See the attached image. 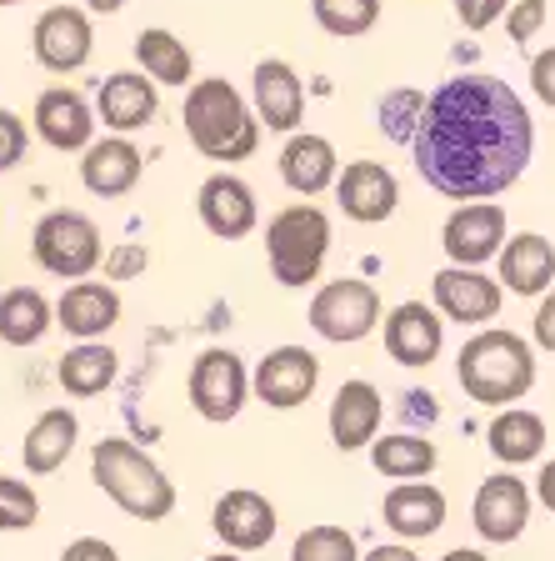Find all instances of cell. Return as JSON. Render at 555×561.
Here are the masks:
<instances>
[{
	"label": "cell",
	"instance_id": "cell-9",
	"mask_svg": "<svg viewBox=\"0 0 555 561\" xmlns=\"http://www.w3.org/2000/svg\"><path fill=\"white\" fill-rule=\"evenodd\" d=\"M440 245L451 266H486L490 256L500 261L506 251V210L496 201H465L461 210H451V221L440 231Z\"/></svg>",
	"mask_w": 555,
	"mask_h": 561
},
{
	"label": "cell",
	"instance_id": "cell-30",
	"mask_svg": "<svg viewBox=\"0 0 555 561\" xmlns=\"http://www.w3.org/2000/svg\"><path fill=\"white\" fill-rule=\"evenodd\" d=\"M56 381L66 386L70 397H101L105 386L116 381V351L95 346V341H81L76 351H66V356H60Z\"/></svg>",
	"mask_w": 555,
	"mask_h": 561
},
{
	"label": "cell",
	"instance_id": "cell-14",
	"mask_svg": "<svg viewBox=\"0 0 555 561\" xmlns=\"http://www.w3.org/2000/svg\"><path fill=\"white\" fill-rule=\"evenodd\" d=\"M196 210H200V221H206V231L220 236V241H241V236L255 231V191L231 171H216L200 186Z\"/></svg>",
	"mask_w": 555,
	"mask_h": 561
},
{
	"label": "cell",
	"instance_id": "cell-28",
	"mask_svg": "<svg viewBox=\"0 0 555 561\" xmlns=\"http://www.w3.org/2000/svg\"><path fill=\"white\" fill-rule=\"evenodd\" d=\"M486 442H490V451H496V461L525 467V461H535V456L545 451V421L525 407H506L496 421H490Z\"/></svg>",
	"mask_w": 555,
	"mask_h": 561
},
{
	"label": "cell",
	"instance_id": "cell-47",
	"mask_svg": "<svg viewBox=\"0 0 555 561\" xmlns=\"http://www.w3.org/2000/svg\"><path fill=\"white\" fill-rule=\"evenodd\" d=\"M85 5H91V11H101V15H111V11H120L126 0H85Z\"/></svg>",
	"mask_w": 555,
	"mask_h": 561
},
{
	"label": "cell",
	"instance_id": "cell-23",
	"mask_svg": "<svg viewBox=\"0 0 555 561\" xmlns=\"http://www.w3.org/2000/svg\"><path fill=\"white\" fill-rule=\"evenodd\" d=\"M120 321V296L105 280H76L66 296L56 301V327H66L70 336L95 341Z\"/></svg>",
	"mask_w": 555,
	"mask_h": 561
},
{
	"label": "cell",
	"instance_id": "cell-4",
	"mask_svg": "<svg viewBox=\"0 0 555 561\" xmlns=\"http://www.w3.org/2000/svg\"><path fill=\"white\" fill-rule=\"evenodd\" d=\"M91 477H95V486L126 516H136V522H165V516L175 512V486L165 481V471L155 467L140 446L120 442V436L95 442Z\"/></svg>",
	"mask_w": 555,
	"mask_h": 561
},
{
	"label": "cell",
	"instance_id": "cell-20",
	"mask_svg": "<svg viewBox=\"0 0 555 561\" xmlns=\"http://www.w3.org/2000/svg\"><path fill=\"white\" fill-rule=\"evenodd\" d=\"M385 401L370 381H346L331 401V436H336L340 451H360V446H375V432H381Z\"/></svg>",
	"mask_w": 555,
	"mask_h": 561
},
{
	"label": "cell",
	"instance_id": "cell-21",
	"mask_svg": "<svg viewBox=\"0 0 555 561\" xmlns=\"http://www.w3.org/2000/svg\"><path fill=\"white\" fill-rule=\"evenodd\" d=\"M280 181H286L296 196H321L325 186L340 181V161H336V146L325 136H290L286 151H280Z\"/></svg>",
	"mask_w": 555,
	"mask_h": 561
},
{
	"label": "cell",
	"instance_id": "cell-42",
	"mask_svg": "<svg viewBox=\"0 0 555 561\" xmlns=\"http://www.w3.org/2000/svg\"><path fill=\"white\" fill-rule=\"evenodd\" d=\"M60 561H120L116 547L101 537H81V541H70L66 551H60Z\"/></svg>",
	"mask_w": 555,
	"mask_h": 561
},
{
	"label": "cell",
	"instance_id": "cell-11",
	"mask_svg": "<svg viewBox=\"0 0 555 561\" xmlns=\"http://www.w3.org/2000/svg\"><path fill=\"white\" fill-rule=\"evenodd\" d=\"M430 296H436V311L446 321H461V327H481V321H496L500 316V280L481 276V266L436 271Z\"/></svg>",
	"mask_w": 555,
	"mask_h": 561
},
{
	"label": "cell",
	"instance_id": "cell-2",
	"mask_svg": "<svg viewBox=\"0 0 555 561\" xmlns=\"http://www.w3.org/2000/svg\"><path fill=\"white\" fill-rule=\"evenodd\" d=\"M465 397L481 407H510L535 386V351L516 331H475L455 356Z\"/></svg>",
	"mask_w": 555,
	"mask_h": 561
},
{
	"label": "cell",
	"instance_id": "cell-39",
	"mask_svg": "<svg viewBox=\"0 0 555 561\" xmlns=\"http://www.w3.org/2000/svg\"><path fill=\"white\" fill-rule=\"evenodd\" d=\"M455 15L465 31H486L500 15H510V0H455Z\"/></svg>",
	"mask_w": 555,
	"mask_h": 561
},
{
	"label": "cell",
	"instance_id": "cell-3",
	"mask_svg": "<svg viewBox=\"0 0 555 561\" xmlns=\"http://www.w3.org/2000/svg\"><path fill=\"white\" fill-rule=\"evenodd\" d=\"M185 136L206 161H245L261 146V121L231 81H190L185 91Z\"/></svg>",
	"mask_w": 555,
	"mask_h": 561
},
{
	"label": "cell",
	"instance_id": "cell-13",
	"mask_svg": "<svg viewBox=\"0 0 555 561\" xmlns=\"http://www.w3.org/2000/svg\"><path fill=\"white\" fill-rule=\"evenodd\" d=\"M315 381H321V362L305 346H276V351H266V362L255 366V397L276 411L311 401Z\"/></svg>",
	"mask_w": 555,
	"mask_h": 561
},
{
	"label": "cell",
	"instance_id": "cell-29",
	"mask_svg": "<svg viewBox=\"0 0 555 561\" xmlns=\"http://www.w3.org/2000/svg\"><path fill=\"white\" fill-rule=\"evenodd\" d=\"M50 327H56V311L35 286H15L0 296V341L5 346H35V341H46Z\"/></svg>",
	"mask_w": 555,
	"mask_h": 561
},
{
	"label": "cell",
	"instance_id": "cell-8",
	"mask_svg": "<svg viewBox=\"0 0 555 561\" xmlns=\"http://www.w3.org/2000/svg\"><path fill=\"white\" fill-rule=\"evenodd\" d=\"M245 391H251V381H245V366L235 351H226V346L200 351L196 366H190V407H196L200 416L235 421L245 407Z\"/></svg>",
	"mask_w": 555,
	"mask_h": 561
},
{
	"label": "cell",
	"instance_id": "cell-16",
	"mask_svg": "<svg viewBox=\"0 0 555 561\" xmlns=\"http://www.w3.org/2000/svg\"><path fill=\"white\" fill-rule=\"evenodd\" d=\"M35 130H41V140L56 146V151H91L95 146L91 105H85L81 91H70V85L41 91V101H35Z\"/></svg>",
	"mask_w": 555,
	"mask_h": 561
},
{
	"label": "cell",
	"instance_id": "cell-15",
	"mask_svg": "<svg viewBox=\"0 0 555 561\" xmlns=\"http://www.w3.org/2000/svg\"><path fill=\"white\" fill-rule=\"evenodd\" d=\"M336 201L350 221L375 226V221H385V216H395L401 186H395V175L385 171L381 161H350L336 181Z\"/></svg>",
	"mask_w": 555,
	"mask_h": 561
},
{
	"label": "cell",
	"instance_id": "cell-46",
	"mask_svg": "<svg viewBox=\"0 0 555 561\" xmlns=\"http://www.w3.org/2000/svg\"><path fill=\"white\" fill-rule=\"evenodd\" d=\"M440 561H490L486 551H471V547H455V551H446Z\"/></svg>",
	"mask_w": 555,
	"mask_h": 561
},
{
	"label": "cell",
	"instance_id": "cell-45",
	"mask_svg": "<svg viewBox=\"0 0 555 561\" xmlns=\"http://www.w3.org/2000/svg\"><path fill=\"white\" fill-rule=\"evenodd\" d=\"M366 561H420V557L411 547H375Z\"/></svg>",
	"mask_w": 555,
	"mask_h": 561
},
{
	"label": "cell",
	"instance_id": "cell-19",
	"mask_svg": "<svg viewBox=\"0 0 555 561\" xmlns=\"http://www.w3.org/2000/svg\"><path fill=\"white\" fill-rule=\"evenodd\" d=\"M251 95H255V116L266 121L270 130L296 136V126L305 116V85L286 60H261L251 76Z\"/></svg>",
	"mask_w": 555,
	"mask_h": 561
},
{
	"label": "cell",
	"instance_id": "cell-49",
	"mask_svg": "<svg viewBox=\"0 0 555 561\" xmlns=\"http://www.w3.org/2000/svg\"><path fill=\"white\" fill-rule=\"evenodd\" d=\"M0 5H15V0H0Z\"/></svg>",
	"mask_w": 555,
	"mask_h": 561
},
{
	"label": "cell",
	"instance_id": "cell-35",
	"mask_svg": "<svg viewBox=\"0 0 555 561\" xmlns=\"http://www.w3.org/2000/svg\"><path fill=\"white\" fill-rule=\"evenodd\" d=\"M420 116H426V95L420 91H391L381 105V130L391 140H416Z\"/></svg>",
	"mask_w": 555,
	"mask_h": 561
},
{
	"label": "cell",
	"instance_id": "cell-12",
	"mask_svg": "<svg viewBox=\"0 0 555 561\" xmlns=\"http://www.w3.org/2000/svg\"><path fill=\"white\" fill-rule=\"evenodd\" d=\"M471 522H475V531H481L486 541H496V547L516 541L525 531V522H531V491H525V481L510 477V471L486 477L481 491H475Z\"/></svg>",
	"mask_w": 555,
	"mask_h": 561
},
{
	"label": "cell",
	"instance_id": "cell-5",
	"mask_svg": "<svg viewBox=\"0 0 555 561\" xmlns=\"http://www.w3.org/2000/svg\"><path fill=\"white\" fill-rule=\"evenodd\" d=\"M331 251V221L321 206H286L266 226V256L280 286H305L321 276Z\"/></svg>",
	"mask_w": 555,
	"mask_h": 561
},
{
	"label": "cell",
	"instance_id": "cell-7",
	"mask_svg": "<svg viewBox=\"0 0 555 561\" xmlns=\"http://www.w3.org/2000/svg\"><path fill=\"white\" fill-rule=\"evenodd\" d=\"M311 327H315V336L336 341V346L366 341L370 331L381 327V296H375L370 280H356V276L331 280L311 301Z\"/></svg>",
	"mask_w": 555,
	"mask_h": 561
},
{
	"label": "cell",
	"instance_id": "cell-17",
	"mask_svg": "<svg viewBox=\"0 0 555 561\" xmlns=\"http://www.w3.org/2000/svg\"><path fill=\"white\" fill-rule=\"evenodd\" d=\"M446 341V321L426 301H401L385 316V351L401 366H430Z\"/></svg>",
	"mask_w": 555,
	"mask_h": 561
},
{
	"label": "cell",
	"instance_id": "cell-34",
	"mask_svg": "<svg viewBox=\"0 0 555 561\" xmlns=\"http://www.w3.org/2000/svg\"><path fill=\"white\" fill-rule=\"evenodd\" d=\"M290 561H360L356 557V537H350L346 526H305L301 537H296V551H290Z\"/></svg>",
	"mask_w": 555,
	"mask_h": 561
},
{
	"label": "cell",
	"instance_id": "cell-6",
	"mask_svg": "<svg viewBox=\"0 0 555 561\" xmlns=\"http://www.w3.org/2000/svg\"><path fill=\"white\" fill-rule=\"evenodd\" d=\"M31 251L41 261V271H50V276L85 280L101 266V226L91 216H81V210H50L35 226Z\"/></svg>",
	"mask_w": 555,
	"mask_h": 561
},
{
	"label": "cell",
	"instance_id": "cell-43",
	"mask_svg": "<svg viewBox=\"0 0 555 561\" xmlns=\"http://www.w3.org/2000/svg\"><path fill=\"white\" fill-rule=\"evenodd\" d=\"M531 336H535V346L541 351H555V291L541 301V311H535V321H531Z\"/></svg>",
	"mask_w": 555,
	"mask_h": 561
},
{
	"label": "cell",
	"instance_id": "cell-33",
	"mask_svg": "<svg viewBox=\"0 0 555 561\" xmlns=\"http://www.w3.org/2000/svg\"><path fill=\"white\" fill-rule=\"evenodd\" d=\"M315 21L325 35H340V41H356L370 25L381 21V0H311Z\"/></svg>",
	"mask_w": 555,
	"mask_h": 561
},
{
	"label": "cell",
	"instance_id": "cell-26",
	"mask_svg": "<svg viewBox=\"0 0 555 561\" xmlns=\"http://www.w3.org/2000/svg\"><path fill=\"white\" fill-rule=\"evenodd\" d=\"M140 151L130 146L126 136H111V140H95L91 151L81 161V181L91 196H126L130 186L140 181Z\"/></svg>",
	"mask_w": 555,
	"mask_h": 561
},
{
	"label": "cell",
	"instance_id": "cell-48",
	"mask_svg": "<svg viewBox=\"0 0 555 561\" xmlns=\"http://www.w3.org/2000/svg\"><path fill=\"white\" fill-rule=\"evenodd\" d=\"M200 561H241L235 551H220V557H200Z\"/></svg>",
	"mask_w": 555,
	"mask_h": 561
},
{
	"label": "cell",
	"instance_id": "cell-25",
	"mask_svg": "<svg viewBox=\"0 0 555 561\" xmlns=\"http://www.w3.org/2000/svg\"><path fill=\"white\" fill-rule=\"evenodd\" d=\"M385 526L405 541L436 537L440 526H446V496H440V486H430V481H401L385 496Z\"/></svg>",
	"mask_w": 555,
	"mask_h": 561
},
{
	"label": "cell",
	"instance_id": "cell-41",
	"mask_svg": "<svg viewBox=\"0 0 555 561\" xmlns=\"http://www.w3.org/2000/svg\"><path fill=\"white\" fill-rule=\"evenodd\" d=\"M531 85H535V95H541V101L555 111V46L545 50V56L531 60Z\"/></svg>",
	"mask_w": 555,
	"mask_h": 561
},
{
	"label": "cell",
	"instance_id": "cell-32",
	"mask_svg": "<svg viewBox=\"0 0 555 561\" xmlns=\"http://www.w3.org/2000/svg\"><path fill=\"white\" fill-rule=\"evenodd\" d=\"M136 60L146 66L155 85H185L190 81V50L181 35L171 31H140L136 35Z\"/></svg>",
	"mask_w": 555,
	"mask_h": 561
},
{
	"label": "cell",
	"instance_id": "cell-37",
	"mask_svg": "<svg viewBox=\"0 0 555 561\" xmlns=\"http://www.w3.org/2000/svg\"><path fill=\"white\" fill-rule=\"evenodd\" d=\"M25 146H31L25 121L15 111H0V171H11L15 161H25Z\"/></svg>",
	"mask_w": 555,
	"mask_h": 561
},
{
	"label": "cell",
	"instance_id": "cell-27",
	"mask_svg": "<svg viewBox=\"0 0 555 561\" xmlns=\"http://www.w3.org/2000/svg\"><path fill=\"white\" fill-rule=\"evenodd\" d=\"M76 436H81V421H76V411L66 407H50L35 416V426L25 432L21 442V456H25V471H35V477H50V471L66 467L70 446H76Z\"/></svg>",
	"mask_w": 555,
	"mask_h": 561
},
{
	"label": "cell",
	"instance_id": "cell-18",
	"mask_svg": "<svg viewBox=\"0 0 555 561\" xmlns=\"http://www.w3.org/2000/svg\"><path fill=\"white\" fill-rule=\"evenodd\" d=\"M210 526H216V537L231 551H261L276 537V506L261 491H226L216 502Z\"/></svg>",
	"mask_w": 555,
	"mask_h": 561
},
{
	"label": "cell",
	"instance_id": "cell-10",
	"mask_svg": "<svg viewBox=\"0 0 555 561\" xmlns=\"http://www.w3.org/2000/svg\"><path fill=\"white\" fill-rule=\"evenodd\" d=\"M31 46H35V60L56 76H70V70H81L95 50V31L85 21V11L76 5H50L31 31Z\"/></svg>",
	"mask_w": 555,
	"mask_h": 561
},
{
	"label": "cell",
	"instance_id": "cell-38",
	"mask_svg": "<svg viewBox=\"0 0 555 561\" xmlns=\"http://www.w3.org/2000/svg\"><path fill=\"white\" fill-rule=\"evenodd\" d=\"M146 266H151V251L136 245V241H126V245H116V251L105 256V280H130V276H140Z\"/></svg>",
	"mask_w": 555,
	"mask_h": 561
},
{
	"label": "cell",
	"instance_id": "cell-44",
	"mask_svg": "<svg viewBox=\"0 0 555 561\" xmlns=\"http://www.w3.org/2000/svg\"><path fill=\"white\" fill-rule=\"evenodd\" d=\"M535 496H541L545 512H555V461H545V471L535 477Z\"/></svg>",
	"mask_w": 555,
	"mask_h": 561
},
{
	"label": "cell",
	"instance_id": "cell-36",
	"mask_svg": "<svg viewBox=\"0 0 555 561\" xmlns=\"http://www.w3.org/2000/svg\"><path fill=\"white\" fill-rule=\"evenodd\" d=\"M35 516H41L35 491L15 477H0V531H25V526H35Z\"/></svg>",
	"mask_w": 555,
	"mask_h": 561
},
{
	"label": "cell",
	"instance_id": "cell-40",
	"mask_svg": "<svg viewBox=\"0 0 555 561\" xmlns=\"http://www.w3.org/2000/svg\"><path fill=\"white\" fill-rule=\"evenodd\" d=\"M541 25H545V0H516L510 5V15H506L510 41H531Z\"/></svg>",
	"mask_w": 555,
	"mask_h": 561
},
{
	"label": "cell",
	"instance_id": "cell-31",
	"mask_svg": "<svg viewBox=\"0 0 555 561\" xmlns=\"http://www.w3.org/2000/svg\"><path fill=\"white\" fill-rule=\"evenodd\" d=\"M370 461H375V471L391 481H416V477H430L436 471V442H426V436H375V446H370Z\"/></svg>",
	"mask_w": 555,
	"mask_h": 561
},
{
	"label": "cell",
	"instance_id": "cell-22",
	"mask_svg": "<svg viewBox=\"0 0 555 561\" xmlns=\"http://www.w3.org/2000/svg\"><path fill=\"white\" fill-rule=\"evenodd\" d=\"M155 81L136 76V70H116L111 81H101V95H95V116L105 121L111 130H140L155 121Z\"/></svg>",
	"mask_w": 555,
	"mask_h": 561
},
{
	"label": "cell",
	"instance_id": "cell-24",
	"mask_svg": "<svg viewBox=\"0 0 555 561\" xmlns=\"http://www.w3.org/2000/svg\"><path fill=\"white\" fill-rule=\"evenodd\" d=\"M500 280H506L516 296H551L555 286V245L535 231L510 236L506 251H500Z\"/></svg>",
	"mask_w": 555,
	"mask_h": 561
},
{
	"label": "cell",
	"instance_id": "cell-1",
	"mask_svg": "<svg viewBox=\"0 0 555 561\" xmlns=\"http://www.w3.org/2000/svg\"><path fill=\"white\" fill-rule=\"evenodd\" d=\"M416 171L451 201H490L531 165V111L496 76H455L426 95Z\"/></svg>",
	"mask_w": 555,
	"mask_h": 561
}]
</instances>
